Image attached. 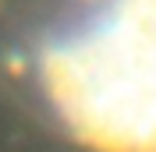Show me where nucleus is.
Masks as SVG:
<instances>
[{"instance_id":"nucleus-1","label":"nucleus","mask_w":156,"mask_h":152,"mask_svg":"<svg viewBox=\"0 0 156 152\" xmlns=\"http://www.w3.org/2000/svg\"><path fill=\"white\" fill-rule=\"evenodd\" d=\"M0 64L75 145L156 152V0H0Z\"/></svg>"}]
</instances>
